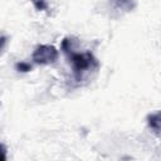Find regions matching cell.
Here are the masks:
<instances>
[{
    "instance_id": "cell-1",
    "label": "cell",
    "mask_w": 161,
    "mask_h": 161,
    "mask_svg": "<svg viewBox=\"0 0 161 161\" xmlns=\"http://www.w3.org/2000/svg\"><path fill=\"white\" fill-rule=\"evenodd\" d=\"M75 40L73 36H67L62 40V50L67 55L72 70L73 77L77 83H83L84 80H89L92 75H96L99 69V62L93 55L92 52H78L75 49Z\"/></svg>"
},
{
    "instance_id": "cell-2",
    "label": "cell",
    "mask_w": 161,
    "mask_h": 161,
    "mask_svg": "<svg viewBox=\"0 0 161 161\" xmlns=\"http://www.w3.org/2000/svg\"><path fill=\"white\" fill-rule=\"evenodd\" d=\"M58 49L54 45L50 44H40L38 45L31 55V59L34 63L36 64H42V65H48V64H53L57 62L58 59Z\"/></svg>"
},
{
    "instance_id": "cell-3",
    "label": "cell",
    "mask_w": 161,
    "mask_h": 161,
    "mask_svg": "<svg viewBox=\"0 0 161 161\" xmlns=\"http://www.w3.org/2000/svg\"><path fill=\"white\" fill-rule=\"evenodd\" d=\"M111 6L121 13H130L133 11L137 6L136 0H109Z\"/></svg>"
},
{
    "instance_id": "cell-4",
    "label": "cell",
    "mask_w": 161,
    "mask_h": 161,
    "mask_svg": "<svg viewBox=\"0 0 161 161\" xmlns=\"http://www.w3.org/2000/svg\"><path fill=\"white\" fill-rule=\"evenodd\" d=\"M146 122L147 126L151 128V131H153L156 136H160V111L147 114Z\"/></svg>"
},
{
    "instance_id": "cell-5",
    "label": "cell",
    "mask_w": 161,
    "mask_h": 161,
    "mask_svg": "<svg viewBox=\"0 0 161 161\" xmlns=\"http://www.w3.org/2000/svg\"><path fill=\"white\" fill-rule=\"evenodd\" d=\"M31 3H33V5H34V8L36 9V10H48V4H47V0H31Z\"/></svg>"
},
{
    "instance_id": "cell-6",
    "label": "cell",
    "mask_w": 161,
    "mask_h": 161,
    "mask_svg": "<svg viewBox=\"0 0 161 161\" xmlns=\"http://www.w3.org/2000/svg\"><path fill=\"white\" fill-rule=\"evenodd\" d=\"M15 68H16V70L23 72V73H26V72H30V70H31V65H30L29 63H25V62H19V63H16Z\"/></svg>"
},
{
    "instance_id": "cell-7",
    "label": "cell",
    "mask_w": 161,
    "mask_h": 161,
    "mask_svg": "<svg viewBox=\"0 0 161 161\" xmlns=\"http://www.w3.org/2000/svg\"><path fill=\"white\" fill-rule=\"evenodd\" d=\"M6 43H8V36L0 33V53H1V52H3V49L5 48Z\"/></svg>"
},
{
    "instance_id": "cell-8",
    "label": "cell",
    "mask_w": 161,
    "mask_h": 161,
    "mask_svg": "<svg viewBox=\"0 0 161 161\" xmlns=\"http://www.w3.org/2000/svg\"><path fill=\"white\" fill-rule=\"evenodd\" d=\"M6 160V148L4 145L0 143V161H5Z\"/></svg>"
}]
</instances>
